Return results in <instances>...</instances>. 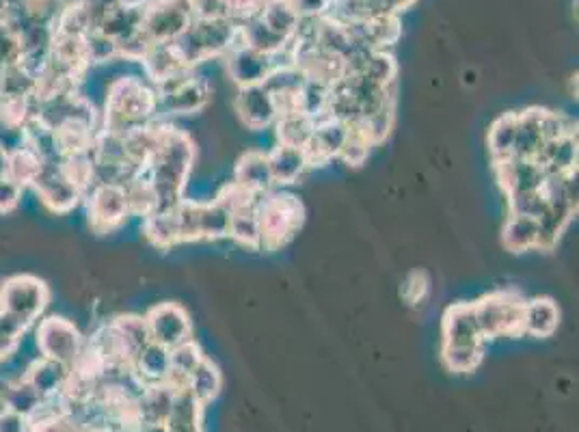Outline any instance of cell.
<instances>
[{"mask_svg": "<svg viewBox=\"0 0 579 432\" xmlns=\"http://www.w3.org/2000/svg\"><path fill=\"white\" fill-rule=\"evenodd\" d=\"M50 301L48 286L37 277L16 275L0 286V312L31 327Z\"/></svg>", "mask_w": 579, "mask_h": 432, "instance_id": "cell-6", "label": "cell"}, {"mask_svg": "<svg viewBox=\"0 0 579 432\" xmlns=\"http://www.w3.org/2000/svg\"><path fill=\"white\" fill-rule=\"evenodd\" d=\"M361 74L368 76L381 87H394L396 76H398V63L392 54H389V50H374L368 54Z\"/></svg>", "mask_w": 579, "mask_h": 432, "instance_id": "cell-40", "label": "cell"}, {"mask_svg": "<svg viewBox=\"0 0 579 432\" xmlns=\"http://www.w3.org/2000/svg\"><path fill=\"white\" fill-rule=\"evenodd\" d=\"M534 160L541 162L547 173L562 175L577 171V134L571 132L564 134V137L545 141Z\"/></svg>", "mask_w": 579, "mask_h": 432, "instance_id": "cell-21", "label": "cell"}, {"mask_svg": "<svg viewBox=\"0 0 579 432\" xmlns=\"http://www.w3.org/2000/svg\"><path fill=\"white\" fill-rule=\"evenodd\" d=\"M195 20H232L230 0H191Z\"/></svg>", "mask_w": 579, "mask_h": 432, "instance_id": "cell-49", "label": "cell"}, {"mask_svg": "<svg viewBox=\"0 0 579 432\" xmlns=\"http://www.w3.org/2000/svg\"><path fill=\"white\" fill-rule=\"evenodd\" d=\"M329 102H331V87L307 80L301 89V113L309 119L320 121L329 117Z\"/></svg>", "mask_w": 579, "mask_h": 432, "instance_id": "cell-42", "label": "cell"}, {"mask_svg": "<svg viewBox=\"0 0 579 432\" xmlns=\"http://www.w3.org/2000/svg\"><path fill=\"white\" fill-rule=\"evenodd\" d=\"M9 178V152L0 147V182Z\"/></svg>", "mask_w": 579, "mask_h": 432, "instance_id": "cell-52", "label": "cell"}, {"mask_svg": "<svg viewBox=\"0 0 579 432\" xmlns=\"http://www.w3.org/2000/svg\"><path fill=\"white\" fill-rule=\"evenodd\" d=\"M335 0H292L301 18H325Z\"/></svg>", "mask_w": 579, "mask_h": 432, "instance_id": "cell-50", "label": "cell"}, {"mask_svg": "<svg viewBox=\"0 0 579 432\" xmlns=\"http://www.w3.org/2000/svg\"><path fill=\"white\" fill-rule=\"evenodd\" d=\"M236 245L258 251L262 249V232H260V221L255 208H247L230 214V232H227Z\"/></svg>", "mask_w": 579, "mask_h": 432, "instance_id": "cell-35", "label": "cell"}, {"mask_svg": "<svg viewBox=\"0 0 579 432\" xmlns=\"http://www.w3.org/2000/svg\"><path fill=\"white\" fill-rule=\"evenodd\" d=\"M307 83L301 67H296L292 61L275 63L273 70L264 78V89L271 93L273 98L288 96V93H299Z\"/></svg>", "mask_w": 579, "mask_h": 432, "instance_id": "cell-34", "label": "cell"}, {"mask_svg": "<svg viewBox=\"0 0 579 432\" xmlns=\"http://www.w3.org/2000/svg\"><path fill=\"white\" fill-rule=\"evenodd\" d=\"M502 242L510 253H523L538 249V221L528 219V216L508 214Z\"/></svg>", "mask_w": 579, "mask_h": 432, "instance_id": "cell-31", "label": "cell"}, {"mask_svg": "<svg viewBox=\"0 0 579 432\" xmlns=\"http://www.w3.org/2000/svg\"><path fill=\"white\" fill-rule=\"evenodd\" d=\"M255 212H258L260 232H262V249L275 251L294 238L299 232L305 210L303 204L294 195L271 191L258 199L255 204Z\"/></svg>", "mask_w": 579, "mask_h": 432, "instance_id": "cell-4", "label": "cell"}, {"mask_svg": "<svg viewBox=\"0 0 579 432\" xmlns=\"http://www.w3.org/2000/svg\"><path fill=\"white\" fill-rule=\"evenodd\" d=\"M199 240L227 238L230 232V212L217 201H199Z\"/></svg>", "mask_w": 579, "mask_h": 432, "instance_id": "cell-36", "label": "cell"}, {"mask_svg": "<svg viewBox=\"0 0 579 432\" xmlns=\"http://www.w3.org/2000/svg\"><path fill=\"white\" fill-rule=\"evenodd\" d=\"M193 22L191 0H150L141 29L152 44H173Z\"/></svg>", "mask_w": 579, "mask_h": 432, "instance_id": "cell-8", "label": "cell"}, {"mask_svg": "<svg viewBox=\"0 0 579 432\" xmlns=\"http://www.w3.org/2000/svg\"><path fill=\"white\" fill-rule=\"evenodd\" d=\"M234 182L258 197L271 193L275 188V180H273L271 162H268V154H262V152L242 154L236 162Z\"/></svg>", "mask_w": 579, "mask_h": 432, "instance_id": "cell-18", "label": "cell"}, {"mask_svg": "<svg viewBox=\"0 0 579 432\" xmlns=\"http://www.w3.org/2000/svg\"><path fill=\"white\" fill-rule=\"evenodd\" d=\"M26 329L29 327L22 324L20 320L0 312V361L16 353V348L20 346V340L26 333Z\"/></svg>", "mask_w": 579, "mask_h": 432, "instance_id": "cell-47", "label": "cell"}, {"mask_svg": "<svg viewBox=\"0 0 579 432\" xmlns=\"http://www.w3.org/2000/svg\"><path fill=\"white\" fill-rule=\"evenodd\" d=\"M175 398V389L167 383L147 385L137 400L139 420L143 424H165L171 413V404Z\"/></svg>", "mask_w": 579, "mask_h": 432, "instance_id": "cell-24", "label": "cell"}, {"mask_svg": "<svg viewBox=\"0 0 579 432\" xmlns=\"http://www.w3.org/2000/svg\"><path fill=\"white\" fill-rule=\"evenodd\" d=\"M484 346H441V361L454 374H471L480 368Z\"/></svg>", "mask_w": 579, "mask_h": 432, "instance_id": "cell-39", "label": "cell"}, {"mask_svg": "<svg viewBox=\"0 0 579 432\" xmlns=\"http://www.w3.org/2000/svg\"><path fill=\"white\" fill-rule=\"evenodd\" d=\"M495 175L506 195H515L525 191H541L547 171L541 167V162H536L534 158L510 156L506 160L495 162Z\"/></svg>", "mask_w": 579, "mask_h": 432, "instance_id": "cell-13", "label": "cell"}, {"mask_svg": "<svg viewBox=\"0 0 579 432\" xmlns=\"http://www.w3.org/2000/svg\"><path fill=\"white\" fill-rule=\"evenodd\" d=\"M260 20L271 29L275 35L284 37L286 42H292L296 29H299L301 16L296 7L292 5V0H266L262 11H260Z\"/></svg>", "mask_w": 579, "mask_h": 432, "instance_id": "cell-29", "label": "cell"}, {"mask_svg": "<svg viewBox=\"0 0 579 432\" xmlns=\"http://www.w3.org/2000/svg\"><path fill=\"white\" fill-rule=\"evenodd\" d=\"M44 160L33 147L24 145L20 150L9 152V180L18 186H33L39 171H42Z\"/></svg>", "mask_w": 579, "mask_h": 432, "instance_id": "cell-37", "label": "cell"}, {"mask_svg": "<svg viewBox=\"0 0 579 432\" xmlns=\"http://www.w3.org/2000/svg\"><path fill=\"white\" fill-rule=\"evenodd\" d=\"M225 57H227V74H230L232 83L238 89L262 85L264 78L275 65V57H268V54L253 50L242 42L236 44Z\"/></svg>", "mask_w": 579, "mask_h": 432, "instance_id": "cell-14", "label": "cell"}, {"mask_svg": "<svg viewBox=\"0 0 579 432\" xmlns=\"http://www.w3.org/2000/svg\"><path fill=\"white\" fill-rule=\"evenodd\" d=\"M143 67L147 78L152 80L154 87L165 83V80L178 76L182 72H188L191 67H186L180 59V54L175 52L173 44H154L143 57Z\"/></svg>", "mask_w": 579, "mask_h": 432, "instance_id": "cell-22", "label": "cell"}, {"mask_svg": "<svg viewBox=\"0 0 579 432\" xmlns=\"http://www.w3.org/2000/svg\"><path fill=\"white\" fill-rule=\"evenodd\" d=\"M24 188L18 186L16 182H11L9 178L0 182V214L11 212L20 204V195Z\"/></svg>", "mask_w": 579, "mask_h": 432, "instance_id": "cell-51", "label": "cell"}, {"mask_svg": "<svg viewBox=\"0 0 579 432\" xmlns=\"http://www.w3.org/2000/svg\"><path fill=\"white\" fill-rule=\"evenodd\" d=\"M143 234L158 249H171L180 245L178 227H175L173 210L171 212H154L143 219Z\"/></svg>", "mask_w": 579, "mask_h": 432, "instance_id": "cell-38", "label": "cell"}, {"mask_svg": "<svg viewBox=\"0 0 579 432\" xmlns=\"http://www.w3.org/2000/svg\"><path fill=\"white\" fill-rule=\"evenodd\" d=\"M348 132H350V126L335 117H325L316 121L312 141H309L305 147L309 167L327 165L329 160L340 158L342 147L348 139Z\"/></svg>", "mask_w": 579, "mask_h": 432, "instance_id": "cell-16", "label": "cell"}, {"mask_svg": "<svg viewBox=\"0 0 579 432\" xmlns=\"http://www.w3.org/2000/svg\"><path fill=\"white\" fill-rule=\"evenodd\" d=\"M372 147H374V143L370 141V137H368L366 132H363V128L359 124L350 126L348 139H346V143L342 147L340 158L346 162L348 167H361L363 162L368 160Z\"/></svg>", "mask_w": 579, "mask_h": 432, "instance_id": "cell-43", "label": "cell"}, {"mask_svg": "<svg viewBox=\"0 0 579 432\" xmlns=\"http://www.w3.org/2000/svg\"><path fill=\"white\" fill-rule=\"evenodd\" d=\"M238 29H240V42L242 44L253 48V50H258L262 54H268V57H277V54H281L284 50H290L292 42H286L284 37L275 35L260 20V16L238 24Z\"/></svg>", "mask_w": 579, "mask_h": 432, "instance_id": "cell-28", "label": "cell"}, {"mask_svg": "<svg viewBox=\"0 0 579 432\" xmlns=\"http://www.w3.org/2000/svg\"><path fill=\"white\" fill-rule=\"evenodd\" d=\"M89 191L87 214L93 232L111 234L128 221V201L119 184H96Z\"/></svg>", "mask_w": 579, "mask_h": 432, "instance_id": "cell-10", "label": "cell"}, {"mask_svg": "<svg viewBox=\"0 0 579 432\" xmlns=\"http://www.w3.org/2000/svg\"><path fill=\"white\" fill-rule=\"evenodd\" d=\"M59 160L61 158L44 160L42 171H39L37 180L33 182V188L48 210L65 214L78 206V201L83 199V191L63 173Z\"/></svg>", "mask_w": 579, "mask_h": 432, "instance_id": "cell-11", "label": "cell"}, {"mask_svg": "<svg viewBox=\"0 0 579 432\" xmlns=\"http://www.w3.org/2000/svg\"><path fill=\"white\" fill-rule=\"evenodd\" d=\"M154 89L158 93V113L165 115H195L204 111L212 96L208 80L195 76L193 70L173 76Z\"/></svg>", "mask_w": 579, "mask_h": 432, "instance_id": "cell-7", "label": "cell"}, {"mask_svg": "<svg viewBox=\"0 0 579 432\" xmlns=\"http://www.w3.org/2000/svg\"><path fill=\"white\" fill-rule=\"evenodd\" d=\"M355 126H357V124H355ZM359 126L363 128V132L368 134L370 141H372L374 145L385 141L387 134L392 132V128H394V104L383 106L381 111H376L374 115L363 119Z\"/></svg>", "mask_w": 579, "mask_h": 432, "instance_id": "cell-46", "label": "cell"}, {"mask_svg": "<svg viewBox=\"0 0 579 432\" xmlns=\"http://www.w3.org/2000/svg\"><path fill=\"white\" fill-rule=\"evenodd\" d=\"M547 210V199L543 191H525L508 195V214L528 216V219L538 221Z\"/></svg>", "mask_w": 579, "mask_h": 432, "instance_id": "cell-44", "label": "cell"}, {"mask_svg": "<svg viewBox=\"0 0 579 432\" xmlns=\"http://www.w3.org/2000/svg\"><path fill=\"white\" fill-rule=\"evenodd\" d=\"M260 197L249 193L247 188H242L240 184L230 182V184H225L221 188V193L217 195V199H214V201H217V204H221L230 214H234V212H240V210L255 208V204H258Z\"/></svg>", "mask_w": 579, "mask_h": 432, "instance_id": "cell-45", "label": "cell"}, {"mask_svg": "<svg viewBox=\"0 0 579 432\" xmlns=\"http://www.w3.org/2000/svg\"><path fill=\"white\" fill-rule=\"evenodd\" d=\"M474 305L484 340L523 335V296L513 290L484 294Z\"/></svg>", "mask_w": 579, "mask_h": 432, "instance_id": "cell-5", "label": "cell"}, {"mask_svg": "<svg viewBox=\"0 0 579 432\" xmlns=\"http://www.w3.org/2000/svg\"><path fill=\"white\" fill-rule=\"evenodd\" d=\"M201 415H204V404H199L188 389L175 391L171 404V413L167 417L169 432H204L201 426Z\"/></svg>", "mask_w": 579, "mask_h": 432, "instance_id": "cell-25", "label": "cell"}, {"mask_svg": "<svg viewBox=\"0 0 579 432\" xmlns=\"http://www.w3.org/2000/svg\"><path fill=\"white\" fill-rule=\"evenodd\" d=\"M132 372L139 381L147 385H158L165 383L167 376L171 372V357L169 348L160 346L156 342H147L132 361Z\"/></svg>", "mask_w": 579, "mask_h": 432, "instance_id": "cell-19", "label": "cell"}, {"mask_svg": "<svg viewBox=\"0 0 579 432\" xmlns=\"http://www.w3.org/2000/svg\"><path fill=\"white\" fill-rule=\"evenodd\" d=\"M158 113V93L137 76H121L109 87L104 106V132L124 134L152 124Z\"/></svg>", "mask_w": 579, "mask_h": 432, "instance_id": "cell-2", "label": "cell"}, {"mask_svg": "<svg viewBox=\"0 0 579 432\" xmlns=\"http://www.w3.org/2000/svg\"><path fill=\"white\" fill-rule=\"evenodd\" d=\"M70 372L72 370L63 366V363L44 357L42 361L33 363L29 376H26V383H29L39 396L46 398L65 389L67 381H70Z\"/></svg>", "mask_w": 579, "mask_h": 432, "instance_id": "cell-26", "label": "cell"}, {"mask_svg": "<svg viewBox=\"0 0 579 432\" xmlns=\"http://www.w3.org/2000/svg\"><path fill=\"white\" fill-rule=\"evenodd\" d=\"M474 305L454 303L443 314V346H484Z\"/></svg>", "mask_w": 579, "mask_h": 432, "instance_id": "cell-17", "label": "cell"}, {"mask_svg": "<svg viewBox=\"0 0 579 432\" xmlns=\"http://www.w3.org/2000/svg\"><path fill=\"white\" fill-rule=\"evenodd\" d=\"M517 121H519V113H504L491 124L489 152L493 156V162H500L513 156L515 139H517Z\"/></svg>", "mask_w": 579, "mask_h": 432, "instance_id": "cell-33", "label": "cell"}, {"mask_svg": "<svg viewBox=\"0 0 579 432\" xmlns=\"http://www.w3.org/2000/svg\"><path fill=\"white\" fill-rule=\"evenodd\" d=\"M268 162H271L275 186H288L299 182L301 175L309 169L305 150L290 145H277L275 150L268 154Z\"/></svg>", "mask_w": 579, "mask_h": 432, "instance_id": "cell-23", "label": "cell"}, {"mask_svg": "<svg viewBox=\"0 0 579 432\" xmlns=\"http://www.w3.org/2000/svg\"><path fill=\"white\" fill-rule=\"evenodd\" d=\"M143 318L150 340L169 350L186 340H193L191 316L178 303H158Z\"/></svg>", "mask_w": 579, "mask_h": 432, "instance_id": "cell-12", "label": "cell"}, {"mask_svg": "<svg viewBox=\"0 0 579 432\" xmlns=\"http://www.w3.org/2000/svg\"><path fill=\"white\" fill-rule=\"evenodd\" d=\"M85 48H87L89 63H104V61L119 57L115 39H111L109 35H104L100 31H89L85 35Z\"/></svg>", "mask_w": 579, "mask_h": 432, "instance_id": "cell-48", "label": "cell"}, {"mask_svg": "<svg viewBox=\"0 0 579 432\" xmlns=\"http://www.w3.org/2000/svg\"><path fill=\"white\" fill-rule=\"evenodd\" d=\"M543 143H545V139H543V132H541V108H530V111L519 113L513 156L536 158V154L541 152Z\"/></svg>", "mask_w": 579, "mask_h": 432, "instance_id": "cell-30", "label": "cell"}, {"mask_svg": "<svg viewBox=\"0 0 579 432\" xmlns=\"http://www.w3.org/2000/svg\"><path fill=\"white\" fill-rule=\"evenodd\" d=\"M83 344V335L76 329V324L67 318L50 316L39 322L37 346L46 359L59 361L72 370Z\"/></svg>", "mask_w": 579, "mask_h": 432, "instance_id": "cell-9", "label": "cell"}, {"mask_svg": "<svg viewBox=\"0 0 579 432\" xmlns=\"http://www.w3.org/2000/svg\"><path fill=\"white\" fill-rule=\"evenodd\" d=\"M186 389L191 391L193 398L199 404H204V407H208L210 402L217 400L223 389V374L217 363L208 357L201 359V363L193 370V374L188 376Z\"/></svg>", "mask_w": 579, "mask_h": 432, "instance_id": "cell-27", "label": "cell"}, {"mask_svg": "<svg viewBox=\"0 0 579 432\" xmlns=\"http://www.w3.org/2000/svg\"><path fill=\"white\" fill-rule=\"evenodd\" d=\"M195 167V143L186 132L160 126V143L145 175L156 195V212H171L184 199V188Z\"/></svg>", "mask_w": 579, "mask_h": 432, "instance_id": "cell-1", "label": "cell"}, {"mask_svg": "<svg viewBox=\"0 0 579 432\" xmlns=\"http://www.w3.org/2000/svg\"><path fill=\"white\" fill-rule=\"evenodd\" d=\"M560 309L554 299L536 296L523 305V333L532 337H551L558 331Z\"/></svg>", "mask_w": 579, "mask_h": 432, "instance_id": "cell-20", "label": "cell"}, {"mask_svg": "<svg viewBox=\"0 0 579 432\" xmlns=\"http://www.w3.org/2000/svg\"><path fill=\"white\" fill-rule=\"evenodd\" d=\"M316 121L309 119L303 113H290V115H279L275 121V132L279 145H290V147H301L305 150L307 143L312 141Z\"/></svg>", "mask_w": 579, "mask_h": 432, "instance_id": "cell-32", "label": "cell"}, {"mask_svg": "<svg viewBox=\"0 0 579 432\" xmlns=\"http://www.w3.org/2000/svg\"><path fill=\"white\" fill-rule=\"evenodd\" d=\"M240 44V29L234 20H195L175 39L173 48L186 67L223 57Z\"/></svg>", "mask_w": 579, "mask_h": 432, "instance_id": "cell-3", "label": "cell"}, {"mask_svg": "<svg viewBox=\"0 0 579 432\" xmlns=\"http://www.w3.org/2000/svg\"><path fill=\"white\" fill-rule=\"evenodd\" d=\"M236 113L249 130H264L275 126L279 117L275 98L264 89V85L242 87L236 93Z\"/></svg>", "mask_w": 579, "mask_h": 432, "instance_id": "cell-15", "label": "cell"}, {"mask_svg": "<svg viewBox=\"0 0 579 432\" xmlns=\"http://www.w3.org/2000/svg\"><path fill=\"white\" fill-rule=\"evenodd\" d=\"M111 324H113V329L117 331V335L121 337V342H124V346L130 350L132 357L137 355L147 342H152L150 333H147L145 318H141V316H119Z\"/></svg>", "mask_w": 579, "mask_h": 432, "instance_id": "cell-41", "label": "cell"}]
</instances>
